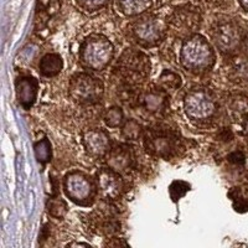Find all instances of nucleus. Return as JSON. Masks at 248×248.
I'll return each mask as SVG.
<instances>
[{"label": "nucleus", "mask_w": 248, "mask_h": 248, "mask_svg": "<svg viewBox=\"0 0 248 248\" xmlns=\"http://www.w3.org/2000/svg\"><path fill=\"white\" fill-rule=\"evenodd\" d=\"M143 144L152 156L165 160L179 158L185 152V145L179 133L172 128L156 124L143 129Z\"/></svg>", "instance_id": "f257e3e1"}, {"label": "nucleus", "mask_w": 248, "mask_h": 248, "mask_svg": "<svg viewBox=\"0 0 248 248\" xmlns=\"http://www.w3.org/2000/svg\"><path fill=\"white\" fill-rule=\"evenodd\" d=\"M150 75V60L139 50L127 48L113 67V76L125 88L134 90L143 85Z\"/></svg>", "instance_id": "f03ea898"}, {"label": "nucleus", "mask_w": 248, "mask_h": 248, "mask_svg": "<svg viewBox=\"0 0 248 248\" xmlns=\"http://www.w3.org/2000/svg\"><path fill=\"white\" fill-rule=\"evenodd\" d=\"M215 62L216 55L206 37L195 34L184 40L180 50V63L186 71L202 74L211 70Z\"/></svg>", "instance_id": "7ed1b4c3"}, {"label": "nucleus", "mask_w": 248, "mask_h": 248, "mask_svg": "<svg viewBox=\"0 0 248 248\" xmlns=\"http://www.w3.org/2000/svg\"><path fill=\"white\" fill-rule=\"evenodd\" d=\"M114 57V46L103 35L92 34L79 46V62L87 70L103 71Z\"/></svg>", "instance_id": "20e7f679"}, {"label": "nucleus", "mask_w": 248, "mask_h": 248, "mask_svg": "<svg viewBox=\"0 0 248 248\" xmlns=\"http://www.w3.org/2000/svg\"><path fill=\"white\" fill-rule=\"evenodd\" d=\"M63 191L72 202L79 206H91L96 200L98 187L96 180H93L86 172L74 170L63 178Z\"/></svg>", "instance_id": "39448f33"}, {"label": "nucleus", "mask_w": 248, "mask_h": 248, "mask_svg": "<svg viewBox=\"0 0 248 248\" xmlns=\"http://www.w3.org/2000/svg\"><path fill=\"white\" fill-rule=\"evenodd\" d=\"M217 101L207 88H194L184 97V112L192 122H207L217 112Z\"/></svg>", "instance_id": "423d86ee"}, {"label": "nucleus", "mask_w": 248, "mask_h": 248, "mask_svg": "<svg viewBox=\"0 0 248 248\" xmlns=\"http://www.w3.org/2000/svg\"><path fill=\"white\" fill-rule=\"evenodd\" d=\"M103 93V82L92 75L78 72L70 78L68 94L78 105H96L102 99Z\"/></svg>", "instance_id": "0eeeda50"}, {"label": "nucleus", "mask_w": 248, "mask_h": 248, "mask_svg": "<svg viewBox=\"0 0 248 248\" xmlns=\"http://www.w3.org/2000/svg\"><path fill=\"white\" fill-rule=\"evenodd\" d=\"M130 37L133 43L143 48H150L158 46L165 39L167 26L159 17L154 15H147L140 17L130 26Z\"/></svg>", "instance_id": "6e6552de"}, {"label": "nucleus", "mask_w": 248, "mask_h": 248, "mask_svg": "<svg viewBox=\"0 0 248 248\" xmlns=\"http://www.w3.org/2000/svg\"><path fill=\"white\" fill-rule=\"evenodd\" d=\"M211 39L220 52L234 55L243 43L240 26L233 20H218L211 29Z\"/></svg>", "instance_id": "1a4fd4ad"}, {"label": "nucleus", "mask_w": 248, "mask_h": 248, "mask_svg": "<svg viewBox=\"0 0 248 248\" xmlns=\"http://www.w3.org/2000/svg\"><path fill=\"white\" fill-rule=\"evenodd\" d=\"M169 92L159 86H154L139 93L137 103L144 116L161 118L170 107Z\"/></svg>", "instance_id": "9d476101"}, {"label": "nucleus", "mask_w": 248, "mask_h": 248, "mask_svg": "<svg viewBox=\"0 0 248 248\" xmlns=\"http://www.w3.org/2000/svg\"><path fill=\"white\" fill-rule=\"evenodd\" d=\"M96 183L98 192L103 200L107 202L119 200L124 194V181L121 174L116 170L108 168H102L96 172Z\"/></svg>", "instance_id": "9b49d317"}, {"label": "nucleus", "mask_w": 248, "mask_h": 248, "mask_svg": "<svg viewBox=\"0 0 248 248\" xmlns=\"http://www.w3.org/2000/svg\"><path fill=\"white\" fill-rule=\"evenodd\" d=\"M82 144L86 153L94 158L106 156L110 149V138L103 129L93 128L82 134Z\"/></svg>", "instance_id": "f8f14e48"}, {"label": "nucleus", "mask_w": 248, "mask_h": 248, "mask_svg": "<svg viewBox=\"0 0 248 248\" xmlns=\"http://www.w3.org/2000/svg\"><path fill=\"white\" fill-rule=\"evenodd\" d=\"M106 163L110 169L116 170L119 174L128 171L134 164V153L132 147L127 144H118L110 148L106 155Z\"/></svg>", "instance_id": "ddd939ff"}, {"label": "nucleus", "mask_w": 248, "mask_h": 248, "mask_svg": "<svg viewBox=\"0 0 248 248\" xmlns=\"http://www.w3.org/2000/svg\"><path fill=\"white\" fill-rule=\"evenodd\" d=\"M93 229L101 234H110L118 231L119 223L117 221L116 214L113 212L109 205L105 207H97V210L92 214Z\"/></svg>", "instance_id": "4468645a"}, {"label": "nucleus", "mask_w": 248, "mask_h": 248, "mask_svg": "<svg viewBox=\"0 0 248 248\" xmlns=\"http://www.w3.org/2000/svg\"><path fill=\"white\" fill-rule=\"evenodd\" d=\"M15 90L19 103L24 109H30L36 101L39 82L36 78L30 76L19 77L15 82Z\"/></svg>", "instance_id": "2eb2a0df"}, {"label": "nucleus", "mask_w": 248, "mask_h": 248, "mask_svg": "<svg viewBox=\"0 0 248 248\" xmlns=\"http://www.w3.org/2000/svg\"><path fill=\"white\" fill-rule=\"evenodd\" d=\"M201 17L196 9L185 6L175 10L171 16V24L183 32H194L200 26Z\"/></svg>", "instance_id": "dca6fc26"}, {"label": "nucleus", "mask_w": 248, "mask_h": 248, "mask_svg": "<svg viewBox=\"0 0 248 248\" xmlns=\"http://www.w3.org/2000/svg\"><path fill=\"white\" fill-rule=\"evenodd\" d=\"M227 76L238 86H248V59L236 57L230 62Z\"/></svg>", "instance_id": "f3484780"}, {"label": "nucleus", "mask_w": 248, "mask_h": 248, "mask_svg": "<svg viewBox=\"0 0 248 248\" xmlns=\"http://www.w3.org/2000/svg\"><path fill=\"white\" fill-rule=\"evenodd\" d=\"M153 0H117V6L122 14L137 16L147 13L152 8Z\"/></svg>", "instance_id": "a211bd4d"}, {"label": "nucleus", "mask_w": 248, "mask_h": 248, "mask_svg": "<svg viewBox=\"0 0 248 248\" xmlns=\"http://www.w3.org/2000/svg\"><path fill=\"white\" fill-rule=\"evenodd\" d=\"M63 68V60L59 54H47L40 60L39 71L44 77H55Z\"/></svg>", "instance_id": "6ab92c4d"}, {"label": "nucleus", "mask_w": 248, "mask_h": 248, "mask_svg": "<svg viewBox=\"0 0 248 248\" xmlns=\"http://www.w3.org/2000/svg\"><path fill=\"white\" fill-rule=\"evenodd\" d=\"M227 196L232 201L234 211L240 214H245L248 211V187H242V186L232 187L227 192Z\"/></svg>", "instance_id": "aec40b11"}, {"label": "nucleus", "mask_w": 248, "mask_h": 248, "mask_svg": "<svg viewBox=\"0 0 248 248\" xmlns=\"http://www.w3.org/2000/svg\"><path fill=\"white\" fill-rule=\"evenodd\" d=\"M181 83V77L180 75H178L174 71L170 70H164L160 74L158 78V86L159 87L164 88L165 91H176L180 88Z\"/></svg>", "instance_id": "412c9836"}, {"label": "nucleus", "mask_w": 248, "mask_h": 248, "mask_svg": "<svg viewBox=\"0 0 248 248\" xmlns=\"http://www.w3.org/2000/svg\"><path fill=\"white\" fill-rule=\"evenodd\" d=\"M46 209H47L48 215L57 218V220H62L65 215L67 214V203L65 200H62L61 198H50L46 202Z\"/></svg>", "instance_id": "4be33fe9"}, {"label": "nucleus", "mask_w": 248, "mask_h": 248, "mask_svg": "<svg viewBox=\"0 0 248 248\" xmlns=\"http://www.w3.org/2000/svg\"><path fill=\"white\" fill-rule=\"evenodd\" d=\"M122 136L128 140H138L143 136V129L136 119H127L122 125Z\"/></svg>", "instance_id": "5701e85b"}, {"label": "nucleus", "mask_w": 248, "mask_h": 248, "mask_svg": "<svg viewBox=\"0 0 248 248\" xmlns=\"http://www.w3.org/2000/svg\"><path fill=\"white\" fill-rule=\"evenodd\" d=\"M103 121H105L106 125L109 128H119L123 125V123L125 122L124 119V113L123 110L119 107L114 106V107H110L106 110L105 117H103Z\"/></svg>", "instance_id": "b1692460"}, {"label": "nucleus", "mask_w": 248, "mask_h": 248, "mask_svg": "<svg viewBox=\"0 0 248 248\" xmlns=\"http://www.w3.org/2000/svg\"><path fill=\"white\" fill-rule=\"evenodd\" d=\"M190 187H191V185L189 183H186V181H172L169 186V195L170 198H171L172 202H178L183 196H185L186 192L190 191Z\"/></svg>", "instance_id": "393cba45"}, {"label": "nucleus", "mask_w": 248, "mask_h": 248, "mask_svg": "<svg viewBox=\"0 0 248 248\" xmlns=\"http://www.w3.org/2000/svg\"><path fill=\"white\" fill-rule=\"evenodd\" d=\"M34 149L36 159L41 164H46L51 160V144L47 139H43V140L37 141L35 144Z\"/></svg>", "instance_id": "a878e982"}, {"label": "nucleus", "mask_w": 248, "mask_h": 248, "mask_svg": "<svg viewBox=\"0 0 248 248\" xmlns=\"http://www.w3.org/2000/svg\"><path fill=\"white\" fill-rule=\"evenodd\" d=\"M109 0H77V4L79 8H82L86 12H96L99 9L105 8Z\"/></svg>", "instance_id": "bb28decb"}, {"label": "nucleus", "mask_w": 248, "mask_h": 248, "mask_svg": "<svg viewBox=\"0 0 248 248\" xmlns=\"http://www.w3.org/2000/svg\"><path fill=\"white\" fill-rule=\"evenodd\" d=\"M229 161L233 164H238V165H242L245 163V155H243L242 152H233L227 156Z\"/></svg>", "instance_id": "cd10ccee"}, {"label": "nucleus", "mask_w": 248, "mask_h": 248, "mask_svg": "<svg viewBox=\"0 0 248 248\" xmlns=\"http://www.w3.org/2000/svg\"><path fill=\"white\" fill-rule=\"evenodd\" d=\"M206 1L214 8H227L231 5V0H206Z\"/></svg>", "instance_id": "c85d7f7f"}, {"label": "nucleus", "mask_w": 248, "mask_h": 248, "mask_svg": "<svg viewBox=\"0 0 248 248\" xmlns=\"http://www.w3.org/2000/svg\"><path fill=\"white\" fill-rule=\"evenodd\" d=\"M238 3H240V5L242 6L243 10L248 12V0H238Z\"/></svg>", "instance_id": "c756f323"}, {"label": "nucleus", "mask_w": 248, "mask_h": 248, "mask_svg": "<svg viewBox=\"0 0 248 248\" xmlns=\"http://www.w3.org/2000/svg\"><path fill=\"white\" fill-rule=\"evenodd\" d=\"M243 47H245L246 52H247V55H248V34L246 35V37L243 39Z\"/></svg>", "instance_id": "7c9ffc66"}, {"label": "nucleus", "mask_w": 248, "mask_h": 248, "mask_svg": "<svg viewBox=\"0 0 248 248\" xmlns=\"http://www.w3.org/2000/svg\"><path fill=\"white\" fill-rule=\"evenodd\" d=\"M70 246H88L87 243H71Z\"/></svg>", "instance_id": "2f4dec72"}]
</instances>
